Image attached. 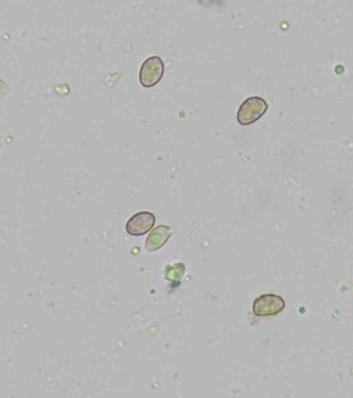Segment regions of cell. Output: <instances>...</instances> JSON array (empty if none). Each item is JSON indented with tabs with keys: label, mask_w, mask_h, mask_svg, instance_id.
<instances>
[{
	"label": "cell",
	"mask_w": 353,
	"mask_h": 398,
	"mask_svg": "<svg viewBox=\"0 0 353 398\" xmlns=\"http://www.w3.org/2000/svg\"><path fill=\"white\" fill-rule=\"evenodd\" d=\"M6 94H7V86H6V83L0 79V99L6 97Z\"/></svg>",
	"instance_id": "obj_7"
},
{
	"label": "cell",
	"mask_w": 353,
	"mask_h": 398,
	"mask_svg": "<svg viewBox=\"0 0 353 398\" xmlns=\"http://www.w3.org/2000/svg\"><path fill=\"white\" fill-rule=\"evenodd\" d=\"M268 111V103L262 97H248L238 109L236 119L239 125L248 126L255 123Z\"/></svg>",
	"instance_id": "obj_1"
},
{
	"label": "cell",
	"mask_w": 353,
	"mask_h": 398,
	"mask_svg": "<svg viewBox=\"0 0 353 398\" xmlns=\"http://www.w3.org/2000/svg\"><path fill=\"white\" fill-rule=\"evenodd\" d=\"M156 218L150 212H139L134 216L129 218L126 224L127 234L133 237H141L143 234L149 232L155 227Z\"/></svg>",
	"instance_id": "obj_4"
},
{
	"label": "cell",
	"mask_w": 353,
	"mask_h": 398,
	"mask_svg": "<svg viewBox=\"0 0 353 398\" xmlns=\"http://www.w3.org/2000/svg\"><path fill=\"white\" fill-rule=\"evenodd\" d=\"M165 75V63L159 56H152L142 63L140 70V83L142 87L150 89L156 86Z\"/></svg>",
	"instance_id": "obj_2"
},
{
	"label": "cell",
	"mask_w": 353,
	"mask_h": 398,
	"mask_svg": "<svg viewBox=\"0 0 353 398\" xmlns=\"http://www.w3.org/2000/svg\"><path fill=\"white\" fill-rule=\"evenodd\" d=\"M165 274L169 281H179L185 275V264L176 263L174 266H169Z\"/></svg>",
	"instance_id": "obj_6"
},
{
	"label": "cell",
	"mask_w": 353,
	"mask_h": 398,
	"mask_svg": "<svg viewBox=\"0 0 353 398\" xmlns=\"http://www.w3.org/2000/svg\"><path fill=\"white\" fill-rule=\"evenodd\" d=\"M173 234V228L167 225H158L156 228L149 231V235L145 242V249L148 252H156L166 245L169 238Z\"/></svg>",
	"instance_id": "obj_5"
},
{
	"label": "cell",
	"mask_w": 353,
	"mask_h": 398,
	"mask_svg": "<svg viewBox=\"0 0 353 398\" xmlns=\"http://www.w3.org/2000/svg\"><path fill=\"white\" fill-rule=\"evenodd\" d=\"M285 307L284 299L278 294H261L252 304V313L255 317H274L281 314Z\"/></svg>",
	"instance_id": "obj_3"
}]
</instances>
